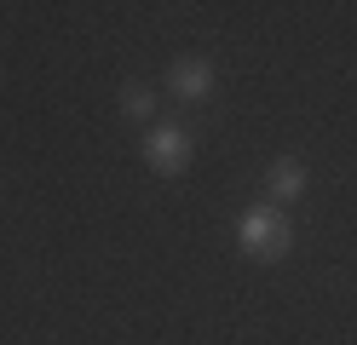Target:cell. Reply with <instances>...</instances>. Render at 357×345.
I'll list each match as a JSON object with an SVG mask.
<instances>
[{"instance_id": "7a4b0ae2", "label": "cell", "mask_w": 357, "mask_h": 345, "mask_svg": "<svg viewBox=\"0 0 357 345\" xmlns=\"http://www.w3.org/2000/svg\"><path fill=\"white\" fill-rule=\"evenodd\" d=\"M190 155H196V138H190V127H178V121L150 127V138H144V161H150V173L178 178V173L190 167Z\"/></svg>"}, {"instance_id": "3957f363", "label": "cell", "mask_w": 357, "mask_h": 345, "mask_svg": "<svg viewBox=\"0 0 357 345\" xmlns=\"http://www.w3.org/2000/svg\"><path fill=\"white\" fill-rule=\"evenodd\" d=\"M167 86H173V98H185V104L208 98V92H213V63L208 58H178L167 69Z\"/></svg>"}, {"instance_id": "6da1fadb", "label": "cell", "mask_w": 357, "mask_h": 345, "mask_svg": "<svg viewBox=\"0 0 357 345\" xmlns=\"http://www.w3.org/2000/svg\"><path fill=\"white\" fill-rule=\"evenodd\" d=\"M236 242H242L248 259L277 265V259H288V247H294V224H288V213L277 201H259V207H248V213L236 219Z\"/></svg>"}, {"instance_id": "277c9868", "label": "cell", "mask_w": 357, "mask_h": 345, "mask_svg": "<svg viewBox=\"0 0 357 345\" xmlns=\"http://www.w3.org/2000/svg\"><path fill=\"white\" fill-rule=\"evenodd\" d=\"M305 161L300 155H277L271 167H265V190H271V201H294V196H305Z\"/></svg>"}, {"instance_id": "5b68a950", "label": "cell", "mask_w": 357, "mask_h": 345, "mask_svg": "<svg viewBox=\"0 0 357 345\" xmlns=\"http://www.w3.org/2000/svg\"><path fill=\"white\" fill-rule=\"evenodd\" d=\"M155 115V92L150 86H121V121H150Z\"/></svg>"}]
</instances>
